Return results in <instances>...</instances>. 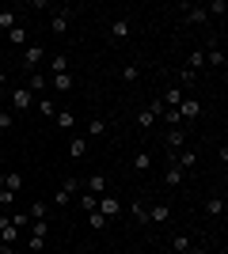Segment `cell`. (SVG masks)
I'll use <instances>...</instances> for the list:
<instances>
[{"label":"cell","mask_w":228,"mask_h":254,"mask_svg":"<svg viewBox=\"0 0 228 254\" xmlns=\"http://www.w3.org/2000/svg\"><path fill=\"white\" fill-rule=\"evenodd\" d=\"M0 243H8V247L19 243V228L11 224V216H0Z\"/></svg>","instance_id":"52a82bcc"},{"label":"cell","mask_w":228,"mask_h":254,"mask_svg":"<svg viewBox=\"0 0 228 254\" xmlns=\"http://www.w3.org/2000/svg\"><path fill=\"white\" fill-rule=\"evenodd\" d=\"M8 42H11V46H27V27H19V23H15V27L8 31Z\"/></svg>","instance_id":"cb8c5ba5"},{"label":"cell","mask_w":228,"mask_h":254,"mask_svg":"<svg viewBox=\"0 0 228 254\" xmlns=\"http://www.w3.org/2000/svg\"><path fill=\"white\" fill-rule=\"evenodd\" d=\"M183 99H186V91H183L179 84H171V87L160 95V106H167V110H179V103H183Z\"/></svg>","instance_id":"8992f818"},{"label":"cell","mask_w":228,"mask_h":254,"mask_svg":"<svg viewBox=\"0 0 228 254\" xmlns=\"http://www.w3.org/2000/svg\"><path fill=\"white\" fill-rule=\"evenodd\" d=\"M54 122H57L61 129H69V133L76 129V114H73V110H57V114H54Z\"/></svg>","instance_id":"ffe728a7"},{"label":"cell","mask_w":228,"mask_h":254,"mask_svg":"<svg viewBox=\"0 0 228 254\" xmlns=\"http://www.w3.org/2000/svg\"><path fill=\"white\" fill-rule=\"evenodd\" d=\"M186 254H209V251H206V247H190Z\"/></svg>","instance_id":"7bdbcfd3"},{"label":"cell","mask_w":228,"mask_h":254,"mask_svg":"<svg viewBox=\"0 0 228 254\" xmlns=\"http://www.w3.org/2000/svg\"><path fill=\"white\" fill-rule=\"evenodd\" d=\"M27 216H31V220H46V216H50V201H42V197H38V201L27 209Z\"/></svg>","instance_id":"d6986e66"},{"label":"cell","mask_w":228,"mask_h":254,"mask_svg":"<svg viewBox=\"0 0 228 254\" xmlns=\"http://www.w3.org/2000/svg\"><path fill=\"white\" fill-rule=\"evenodd\" d=\"M95 209L103 212L107 220H114V216H118V212H122V201H118V197H114V193H103V197H99V205H95Z\"/></svg>","instance_id":"5b68a950"},{"label":"cell","mask_w":228,"mask_h":254,"mask_svg":"<svg viewBox=\"0 0 228 254\" xmlns=\"http://www.w3.org/2000/svg\"><path fill=\"white\" fill-rule=\"evenodd\" d=\"M31 106H34V95H31V91H27L23 84L8 91V110H11V114H27Z\"/></svg>","instance_id":"6da1fadb"},{"label":"cell","mask_w":228,"mask_h":254,"mask_svg":"<svg viewBox=\"0 0 228 254\" xmlns=\"http://www.w3.org/2000/svg\"><path fill=\"white\" fill-rule=\"evenodd\" d=\"M133 220H137V224H149V205H145V201H133Z\"/></svg>","instance_id":"f1b7e54d"},{"label":"cell","mask_w":228,"mask_h":254,"mask_svg":"<svg viewBox=\"0 0 228 254\" xmlns=\"http://www.w3.org/2000/svg\"><path fill=\"white\" fill-rule=\"evenodd\" d=\"M163 144H167V156L183 152L186 148V129L183 126H179V129H167V133H163Z\"/></svg>","instance_id":"7a4b0ae2"},{"label":"cell","mask_w":228,"mask_h":254,"mask_svg":"<svg viewBox=\"0 0 228 254\" xmlns=\"http://www.w3.org/2000/svg\"><path fill=\"white\" fill-rule=\"evenodd\" d=\"M137 76H141V68H137V64H126V68H122V80H126V84H133Z\"/></svg>","instance_id":"8d00e7d4"},{"label":"cell","mask_w":228,"mask_h":254,"mask_svg":"<svg viewBox=\"0 0 228 254\" xmlns=\"http://www.w3.org/2000/svg\"><path fill=\"white\" fill-rule=\"evenodd\" d=\"M183 15H186V23H206L209 19L206 4H183Z\"/></svg>","instance_id":"4fadbf2b"},{"label":"cell","mask_w":228,"mask_h":254,"mask_svg":"<svg viewBox=\"0 0 228 254\" xmlns=\"http://www.w3.org/2000/svg\"><path fill=\"white\" fill-rule=\"evenodd\" d=\"M11 201H15V193H8V190H0V209H8Z\"/></svg>","instance_id":"60d3db41"},{"label":"cell","mask_w":228,"mask_h":254,"mask_svg":"<svg viewBox=\"0 0 228 254\" xmlns=\"http://www.w3.org/2000/svg\"><path fill=\"white\" fill-rule=\"evenodd\" d=\"M69 23H73V11H69V8H57L54 19H50V31H54V34H65Z\"/></svg>","instance_id":"9c48e42d"},{"label":"cell","mask_w":228,"mask_h":254,"mask_svg":"<svg viewBox=\"0 0 228 254\" xmlns=\"http://www.w3.org/2000/svg\"><path fill=\"white\" fill-rule=\"evenodd\" d=\"M87 224H91V228H95V232H103V228H107V216H103V212H99V209H91V212H87Z\"/></svg>","instance_id":"4316f807"},{"label":"cell","mask_w":228,"mask_h":254,"mask_svg":"<svg viewBox=\"0 0 228 254\" xmlns=\"http://www.w3.org/2000/svg\"><path fill=\"white\" fill-rule=\"evenodd\" d=\"M183 179H186V171L175 163V156H167V171H163V182H167L171 190H179V186H183Z\"/></svg>","instance_id":"277c9868"},{"label":"cell","mask_w":228,"mask_h":254,"mask_svg":"<svg viewBox=\"0 0 228 254\" xmlns=\"http://www.w3.org/2000/svg\"><path fill=\"white\" fill-rule=\"evenodd\" d=\"M0 11H4V8H0Z\"/></svg>","instance_id":"f6af8a7d"},{"label":"cell","mask_w":228,"mask_h":254,"mask_svg":"<svg viewBox=\"0 0 228 254\" xmlns=\"http://www.w3.org/2000/svg\"><path fill=\"white\" fill-rule=\"evenodd\" d=\"M27 251H31V254H42L46 251V239H42V235H31V239H27Z\"/></svg>","instance_id":"1f68e13d"},{"label":"cell","mask_w":228,"mask_h":254,"mask_svg":"<svg viewBox=\"0 0 228 254\" xmlns=\"http://www.w3.org/2000/svg\"><path fill=\"white\" fill-rule=\"evenodd\" d=\"M206 11H209V15H225V11H228V4H225V0H209V4H206Z\"/></svg>","instance_id":"836d02e7"},{"label":"cell","mask_w":228,"mask_h":254,"mask_svg":"<svg viewBox=\"0 0 228 254\" xmlns=\"http://www.w3.org/2000/svg\"><path fill=\"white\" fill-rule=\"evenodd\" d=\"M4 84H8V72L0 68V99H4Z\"/></svg>","instance_id":"b9f144b4"},{"label":"cell","mask_w":228,"mask_h":254,"mask_svg":"<svg viewBox=\"0 0 228 254\" xmlns=\"http://www.w3.org/2000/svg\"><path fill=\"white\" fill-rule=\"evenodd\" d=\"M11 224H15V228H27V224H31V216H27V212H11Z\"/></svg>","instance_id":"ab89813d"},{"label":"cell","mask_w":228,"mask_h":254,"mask_svg":"<svg viewBox=\"0 0 228 254\" xmlns=\"http://www.w3.org/2000/svg\"><path fill=\"white\" fill-rule=\"evenodd\" d=\"M11 27H15V11H0V31H11Z\"/></svg>","instance_id":"d6a6232c"},{"label":"cell","mask_w":228,"mask_h":254,"mask_svg":"<svg viewBox=\"0 0 228 254\" xmlns=\"http://www.w3.org/2000/svg\"><path fill=\"white\" fill-rule=\"evenodd\" d=\"M175 163L183 171H194V163H198V152L194 148H183V152H175Z\"/></svg>","instance_id":"2e32d148"},{"label":"cell","mask_w":228,"mask_h":254,"mask_svg":"<svg viewBox=\"0 0 228 254\" xmlns=\"http://www.w3.org/2000/svg\"><path fill=\"white\" fill-rule=\"evenodd\" d=\"M50 84L57 87V91H69L73 87V72H61V76H50Z\"/></svg>","instance_id":"83f0119b"},{"label":"cell","mask_w":228,"mask_h":254,"mask_svg":"<svg viewBox=\"0 0 228 254\" xmlns=\"http://www.w3.org/2000/svg\"><path fill=\"white\" fill-rule=\"evenodd\" d=\"M202 68H206V50H194L190 53V57H186V72H202Z\"/></svg>","instance_id":"ac0fdd59"},{"label":"cell","mask_w":228,"mask_h":254,"mask_svg":"<svg viewBox=\"0 0 228 254\" xmlns=\"http://www.w3.org/2000/svg\"><path fill=\"white\" fill-rule=\"evenodd\" d=\"M167 220H171V205L167 201H160V205L149 209V224H167Z\"/></svg>","instance_id":"5bb4252c"},{"label":"cell","mask_w":228,"mask_h":254,"mask_svg":"<svg viewBox=\"0 0 228 254\" xmlns=\"http://www.w3.org/2000/svg\"><path fill=\"white\" fill-rule=\"evenodd\" d=\"M80 205H84V212H91V209L99 205V197H95V193H84V197H80Z\"/></svg>","instance_id":"f35d334b"},{"label":"cell","mask_w":228,"mask_h":254,"mask_svg":"<svg viewBox=\"0 0 228 254\" xmlns=\"http://www.w3.org/2000/svg\"><path fill=\"white\" fill-rule=\"evenodd\" d=\"M130 31H133V23L126 19V15H114V19H110V42H126Z\"/></svg>","instance_id":"3957f363"},{"label":"cell","mask_w":228,"mask_h":254,"mask_svg":"<svg viewBox=\"0 0 228 254\" xmlns=\"http://www.w3.org/2000/svg\"><path fill=\"white\" fill-rule=\"evenodd\" d=\"M11 122H15V114H11L8 106H0V133H8V129H11Z\"/></svg>","instance_id":"4dcf8cb0"},{"label":"cell","mask_w":228,"mask_h":254,"mask_svg":"<svg viewBox=\"0 0 228 254\" xmlns=\"http://www.w3.org/2000/svg\"><path fill=\"white\" fill-rule=\"evenodd\" d=\"M206 64H213V68H225V50L217 46V38H206Z\"/></svg>","instance_id":"30bf717a"},{"label":"cell","mask_w":228,"mask_h":254,"mask_svg":"<svg viewBox=\"0 0 228 254\" xmlns=\"http://www.w3.org/2000/svg\"><path fill=\"white\" fill-rule=\"evenodd\" d=\"M80 186H84L80 179H65V182H61V190H65L69 197H73V193H80Z\"/></svg>","instance_id":"e575fe53"},{"label":"cell","mask_w":228,"mask_h":254,"mask_svg":"<svg viewBox=\"0 0 228 254\" xmlns=\"http://www.w3.org/2000/svg\"><path fill=\"white\" fill-rule=\"evenodd\" d=\"M31 235H42V239H46V235H50V220H34L31 224Z\"/></svg>","instance_id":"d590c367"},{"label":"cell","mask_w":228,"mask_h":254,"mask_svg":"<svg viewBox=\"0 0 228 254\" xmlns=\"http://www.w3.org/2000/svg\"><path fill=\"white\" fill-rule=\"evenodd\" d=\"M0 190H4V171H0Z\"/></svg>","instance_id":"ee69618b"},{"label":"cell","mask_w":228,"mask_h":254,"mask_svg":"<svg viewBox=\"0 0 228 254\" xmlns=\"http://www.w3.org/2000/svg\"><path fill=\"white\" fill-rule=\"evenodd\" d=\"M87 152V137H80V133H73V137H69V156L73 159H80Z\"/></svg>","instance_id":"e0dca14e"},{"label":"cell","mask_w":228,"mask_h":254,"mask_svg":"<svg viewBox=\"0 0 228 254\" xmlns=\"http://www.w3.org/2000/svg\"><path fill=\"white\" fill-rule=\"evenodd\" d=\"M4 190H8V193L23 190V171H4Z\"/></svg>","instance_id":"9a60e30c"},{"label":"cell","mask_w":228,"mask_h":254,"mask_svg":"<svg viewBox=\"0 0 228 254\" xmlns=\"http://www.w3.org/2000/svg\"><path fill=\"white\" fill-rule=\"evenodd\" d=\"M34 106H38V114H46V118H54V114H57V103H50L46 95L34 99Z\"/></svg>","instance_id":"d4e9b609"},{"label":"cell","mask_w":228,"mask_h":254,"mask_svg":"<svg viewBox=\"0 0 228 254\" xmlns=\"http://www.w3.org/2000/svg\"><path fill=\"white\" fill-rule=\"evenodd\" d=\"M50 72H54V76L69 72V57H65V53H54V57H50Z\"/></svg>","instance_id":"44dd1931"},{"label":"cell","mask_w":228,"mask_h":254,"mask_svg":"<svg viewBox=\"0 0 228 254\" xmlns=\"http://www.w3.org/2000/svg\"><path fill=\"white\" fill-rule=\"evenodd\" d=\"M87 133H91V137H103V133H107V122H103V118H95V122L87 126Z\"/></svg>","instance_id":"74e56055"},{"label":"cell","mask_w":228,"mask_h":254,"mask_svg":"<svg viewBox=\"0 0 228 254\" xmlns=\"http://www.w3.org/2000/svg\"><path fill=\"white\" fill-rule=\"evenodd\" d=\"M206 212H209V216H225V197H221V193H213V197L206 201Z\"/></svg>","instance_id":"7402d4cb"},{"label":"cell","mask_w":228,"mask_h":254,"mask_svg":"<svg viewBox=\"0 0 228 254\" xmlns=\"http://www.w3.org/2000/svg\"><path fill=\"white\" fill-rule=\"evenodd\" d=\"M84 186H87V190H91V193H99V197L107 193V179H103V175H91V179H87Z\"/></svg>","instance_id":"603a6c76"},{"label":"cell","mask_w":228,"mask_h":254,"mask_svg":"<svg viewBox=\"0 0 228 254\" xmlns=\"http://www.w3.org/2000/svg\"><path fill=\"white\" fill-rule=\"evenodd\" d=\"M171 251L175 254H186V251H190V235H183V232L171 235Z\"/></svg>","instance_id":"484cf974"},{"label":"cell","mask_w":228,"mask_h":254,"mask_svg":"<svg viewBox=\"0 0 228 254\" xmlns=\"http://www.w3.org/2000/svg\"><path fill=\"white\" fill-rule=\"evenodd\" d=\"M42 57H46L42 46H27V50H23V68H27V72H34V68L42 64Z\"/></svg>","instance_id":"ba28073f"},{"label":"cell","mask_w":228,"mask_h":254,"mask_svg":"<svg viewBox=\"0 0 228 254\" xmlns=\"http://www.w3.org/2000/svg\"><path fill=\"white\" fill-rule=\"evenodd\" d=\"M23 87H27V91L38 99V95H46V87H50V76H46V72H31V80H27Z\"/></svg>","instance_id":"8fae6325"},{"label":"cell","mask_w":228,"mask_h":254,"mask_svg":"<svg viewBox=\"0 0 228 254\" xmlns=\"http://www.w3.org/2000/svg\"><path fill=\"white\" fill-rule=\"evenodd\" d=\"M198 114H202V103H198V99H190V95H186L183 103H179V118H183V122H194Z\"/></svg>","instance_id":"7c38bea8"},{"label":"cell","mask_w":228,"mask_h":254,"mask_svg":"<svg viewBox=\"0 0 228 254\" xmlns=\"http://www.w3.org/2000/svg\"><path fill=\"white\" fill-rule=\"evenodd\" d=\"M152 167V156L149 152H137V156H133V171H149Z\"/></svg>","instance_id":"f546056e"}]
</instances>
